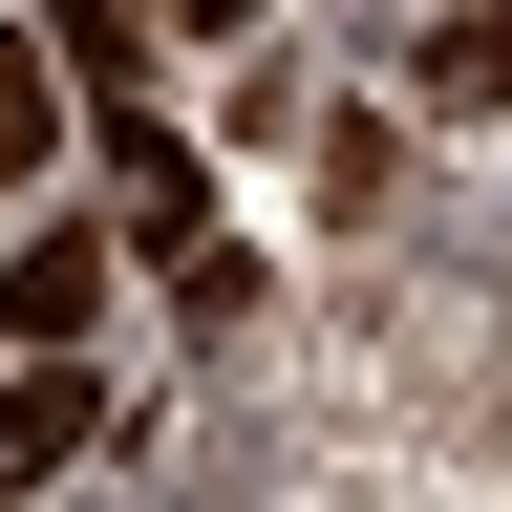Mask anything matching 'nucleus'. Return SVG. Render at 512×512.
I'll use <instances>...</instances> for the list:
<instances>
[{
  "label": "nucleus",
  "instance_id": "f257e3e1",
  "mask_svg": "<svg viewBox=\"0 0 512 512\" xmlns=\"http://www.w3.org/2000/svg\"><path fill=\"white\" fill-rule=\"evenodd\" d=\"M0 320H22V342H86L107 320V235H22L0 256Z\"/></svg>",
  "mask_w": 512,
  "mask_h": 512
},
{
  "label": "nucleus",
  "instance_id": "7ed1b4c3",
  "mask_svg": "<svg viewBox=\"0 0 512 512\" xmlns=\"http://www.w3.org/2000/svg\"><path fill=\"white\" fill-rule=\"evenodd\" d=\"M64 448H86V363H22V384H0V491H22V470H64Z\"/></svg>",
  "mask_w": 512,
  "mask_h": 512
},
{
  "label": "nucleus",
  "instance_id": "39448f33",
  "mask_svg": "<svg viewBox=\"0 0 512 512\" xmlns=\"http://www.w3.org/2000/svg\"><path fill=\"white\" fill-rule=\"evenodd\" d=\"M427 107H512V0H470V22L427 43Z\"/></svg>",
  "mask_w": 512,
  "mask_h": 512
},
{
  "label": "nucleus",
  "instance_id": "20e7f679",
  "mask_svg": "<svg viewBox=\"0 0 512 512\" xmlns=\"http://www.w3.org/2000/svg\"><path fill=\"white\" fill-rule=\"evenodd\" d=\"M43 128H64V64H43V22H0V192L43 171Z\"/></svg>",
  "mask_w": 512,
  "mask_h": 512
},
{
  "label": "nucleus",
  "instance_id": "f03ea898",
  "mask_svg": "<svg viewBox=\"0 0 512 512\" xmlns=\"http://www.w3.org/2000/svg\"><path fill=\"white\" fill-rule=\"evenodd\" d=\"M43 64L86 107H150V22H128V0H43Z\"/></svg>",
  "mask_w": 512,
  "mask_h": 512
},
{
  "label": "nucleus",
  "instance_id": "423d86ee",
  "mask_svg": "<svg viewBox=\"0 0 512 512\" xmlns=\"http://www.w3.org/2000/svg\"><path fill=\"white\" fill-rule=\"evenodd\" d=\"M171 22H256V0H171Z\"/></svg>",
  "mask_w": 512,
  "mask_h": 512
}]
</instances>
